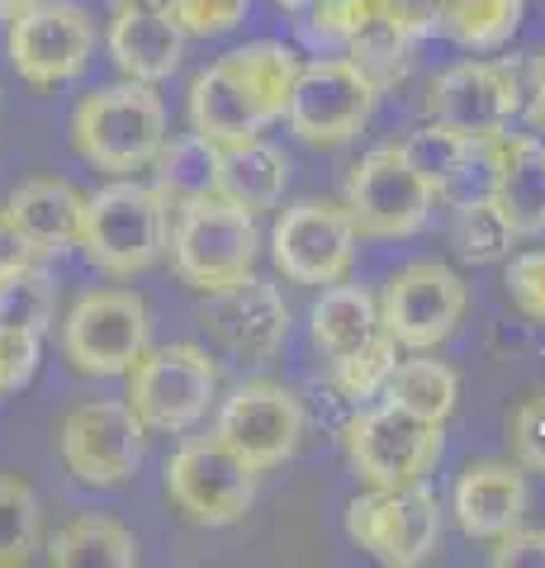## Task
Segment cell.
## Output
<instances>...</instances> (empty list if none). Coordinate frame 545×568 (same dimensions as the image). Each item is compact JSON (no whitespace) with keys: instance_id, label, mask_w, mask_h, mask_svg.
<instances>
[{"instance_id":"31","label":"cell","mask_w":545,"mask_h":568,"mask_svg":"<svg viewBox=\"0 0 545 568\" xmlns=\"http://www.w3.org/2000/svg\"><path fill=\"white\" fill-rule=\"evenodd\" d=\"M436 20L465 48H498L522 24V0H442Z\"/></svg>"},{"instance_id":"32","label":"cell","mask_w":545,"mask_h":568,"mask_svg":"<svg viewBox=\"0 0 545 568\" xmlns=\"http://www.w3.org/2000/svg\"><path fill=\"white\" fill-rule=\"evenodd\" d=\"M43 540V507L24 478L0 474V568L29 564Z\"/></svg>"},{"instance_id":"1","label":"cell","mask_w":545,"mask_h":568,"mask_svg":"<svg viewBox=\"0 0 545 568\" xmlns=\"http://www.w3.org/2000/svg\"><path fill=\"white\" fill-rule=\"evenodd\" d=\"M299 58L285 43H248L200 71L190 85V129L214 148L261 138L271 119L285 114V100L294 91Z\"/></svg>"},{"instance_id":"37","label":"cell","mask_w":545,"mask_h":568,"mask_svg":"<svg viewBox=\"0 0 545 568\" xmlns=\"http://www.w3.org/2000/svg\"><path fill=\"white\" fill-rule=\"evenodd\" d=\"M33 369H39V336L0 327V394L24 388L33 379Z\"/></svg>"},{"instance_id":"13","label":"cell","mask_w":545,"mask_h":568,"mask_svg":"<svg viewBox=\"0 0 545 568\" xmlns=\"http://www.w3.org/2000/svg\"><path fill=\"white\" fill-rule=\"evenodd\" d=\"M143 432L129 403H81L58 432L62 465L85 488H119L143 465Z\"/></svg>"},{"instance_id":"4","label":"cell","mask_w":545,"mask_h":568,"mask_svg":"<svg viewBox=\"0 0 545 568\" xmlns=\"http://www.w3.org/2000/svg\"><path fill=\"white\" fill-rule=\"evenodd\" d=\"M100 271L138 275L166 246V204L138 181H114L95 190L81 213V242Z\"/></svg>"},{"instance_id":"26","label":"cell","mask_w":545,"mask_h":568,"mask_svg":"<svg viewBox=\"0 0 545 568\" xmlns=\"http://www.w3.org/2000/svg\"><path fill=\"white\" fill-rule=\"evenodd\" d=\"M48 564L58 568H133L138 540L114 517H77L48 545Z\"/></svg>"},{"instance_id":"27","label":"cell","mask_w":545,"mask_h":568,"mask_svg":"<svg viewBox=\"0 0 545 568\" xmlns=\"http://www.w3.org/2000/svg\"><path fill=\"white\" fill-rule=\"evenodd\" d=\"M384 398H390V407H398V413L442 426L455 413L461 379H455V369L442 361H403L390 369V379H384Z\"/></svg>"},{"instance_id":"8","label":"cell","mask_w":545,"mask_h":568,"mask_svg":"<svg viewBox=\"0 0 545 568\" xmlns=\"http://www.w3.org/2000/svg\"><path fill=\"white\" fill-rule=\"evenodd\" d=\"M166 493L195 526H238L256 497V469L219 436H195L166 459Z\"/></svg>"},{"instance_id":"20","label":"cell","mask_w":545,"mask_h":568,"mask_svg":"<svg viewBox=\"0 0 545 568\" xmlns=\"http://www.w3.org/2000/svg\"><path fill=\"white\" fill-rule=\"evenodd\" d=\"M494 171V204L513 233H545V142L532 133H498L484 142Z\"/></svg>"},{"instance_id":"36","label":"cell","mask_w":545,"mask_h":568,"mask_svg":"<svg viewBox=\"0 0 545 568\" xmlns=\"http://www.w3.org/2000/svg\"><path fill=\"white\" fill-rule=\"evenodd\" d=\"M507 298L526 313L532 323H545V252H526L507 265Z\"/></svg>"},{"instance_id":"23","label":"cell","mask_w":545,"mask_h":568,"mask_svg":"<svg viewBox=\"0 0 545 568\" xmlns=\"http://www.w3.org/2000/svg\"><path fill=\"white\" fill-rule=\"evenodd\" d=\"M10 223L20 227V237L29 242V252L58 256L67 246L81 242V213H85V194L67 181H29L10 194Z\"/></svg>"},{"instance_id":"3","label":"cell","mask_w":545,"mask_h":568,"mask_svg":"<svg viewBox=\"0 0 545 568\" xmlns=\"http://www.w3.org/2000/svg\"><path fill=\"white\" fill-rule=\"evenodd\" d=\"M256 246V213L228 204L223 194H204V200L181 204V219L171 233V261L190 290L214 294L252 271Z\"/></svg>"},{"instance_id":"38","label":"cell","mask_w":545,"mask_h":568,"mask_svg":"<svg viewBox=\"0 0 545 568\" xmlns=\"http://www.w3.org/2000/svg\"><path fill=\"white\" fill-rule=\"evenodd\" d=\"M513 440H517V455L526 469L545 474V394L541 398H526L513 417Z\"/></svg>"},{"instance_id":"15","label":"cell","mask_w":545,"mask_h":568,"mask_svg":"<svg viewBox=\"0 0 545 568\" xmlns=\"http://www.w3.org/2000/svg\"><path fill=\"white\" fill-rule=\"evenodd\" d=\"M214 436L228 450H238L248 459L256 474L275 469V465H285L299 450V440H304V407H299V398L285 384H271V379L242 384L238 394L223 403Z\"/></svg>"},{"instance_id":"40","label":"cell","mask_w":545,"mask_h":568,"mask_svg":"<svg viewBox=\"0 0 545 568\" xmlns=\"http://www.w3.org/2000/svg\"><path fill=\"white\" fill-rule=\"evenodd\" d=\"M33 252H29V242L20 237V227L10 223V213L0 209V271H10V265H24Z\"/></svg>"},{"instance_id":"19","label":"cell","mask_w":545,"mask_h":568,"mask_svg":"<svg viewBox=\"0 0 545 568\" xmlns=\"http://www.w3.org/2000/svg\"><path fill=\"white\" fill-rule=\"evenodd\" d=\"M319 33L342 39L356 62L390 67L408 52L417 20L403 0H323L319 6Z\"/></svg>"},{"instance_id":"18","label":"cell","mask_w":545,"mask_h":568,"mask_svg":"<svg viewBox=\"0 0 545 568\" xmlns=\"http://www.w3.org/2000/svg\"><path fill=\"white\" fill-rule=\"evenodd\" d=\"M517 71L498 62H461L432 81V119L470 142L498 138L517 114Z\"/></svg>"},{"instance_id":"29","label":"cell","mask_w":545,"mask_h":568,"mask_svg":"<svg viewBox=\"0 0 545 568\" xmlns=\"http://www.w3.org/2000/svg\"><path fill=\"white\" fill-rule=\"evenodd\" d=\"M484 142H470V138H461L455 129H446V123H422V129H413L408 138L398 142V152L408 156V166L427 181L436 194H442L451 181H461L465 175V166H470V156L480 152Z\"/></svg>"},{"instance_id":"10","label":"cell","mask_w":545,"mask_h":568,"mask_svg":"<svg viewBox=\"0 0 545 568\" xmlns=\"http://www.w3.org/2000/svg\"><path fill=\"white\" fill-rule=\"evenodd\" d=\"M436 209V190L398 148H375L346 181V219L356 237H413Z\"/></svg>"},{"instance_id":"43","label":"cell","mask_w":545,"mask_h":568,"mask_svg":"<svg viewBox=\"0 0 545 568\" xmlns=\"http://www.w3.org/2000/svg\"><path fill=\"white\" fill-rule=\"evenodd\" d=\"M138 6H166V0H138Z\"/></svg>"},{"instance_id":"42","label":"cell","mask_w":545,"mask_h":568,"mask_svg":"<svg viewBox=\"0 0 545 568\" xmlns=\"http://www.w3.org/2000/svg\"><path fill=\"white\" fill-rule=\"evenodd\" d=\"M275 6H285V10H304V6H313V0H275Z\"/></svg>"},{"instance_id":"6","label":"cell","mask_w":545,"mask_h":568,"mask_svg":"<svg viewBox=\"0 0 545 568\" xmlns=\"http://www.w3.org/2000/svg\"><path fill=\"white\" fill-rule=\"evenodd\" d=\"M346 465L365 488H413L442 459V426L417 422L384 403L380 413H361L342 432Z\"/></svg>"},{"instance_id":"9","label":"cell","mask_w":545,"mask_h":568,"mask_svg":"<svg viewBox=\"0 0 545 568\" xmlns=\"http://www.w3.org/2000/svg\"><path fill=\"white\" fill-rule=\"evenodd\" d=\"M148 304L133 290H95L67 313L62 351L91 379L129 375V365L148 351Z\"/></svg>"},{"instance_id":"11","label":"cell","mask_w":545,"mask_h":568,"mask_svg":"<svg viewBox=\"0 0 545 568\" xmlns=\"http://www.w3.org/2000/svg\"><path fill=\"white\" fill-rule=\"evenodd\" d=\"M346 536L380 564L413 568L442 540V507H436V497L422 484L371 488L346 507Z\"/></svg>"},{"instance_id":"39","label":"cell","mask_w":545,"mask_h":568,"mask_svg":"<svg viewBox=\"0 0 545 568\" xmlns=\"http://www.w3.org/2000/svg\"><path fill=\"white\" fill-rule=\"evenodd\" d=\"M498 568H545V530H522V526H513L507 536H498V549L494 555Z\"/></svg>"},{"instance_id":"5","label":"cell","mask_w":545,"mask_h":568,"mask_svg":"<svg viewBox=\"0 0 545 568\" xmlns=\"http://www.w3.org/2000/svg\"><path fill=\"white\" fill-rule=\"evenodd\" d=\"M219 388V365L200 346H162L143 351L129 365V407L148 432H190Z\"/></svg>"},{"instance_id":"7","label":"cell","mask_w":545,"mask_h":568,"mask_svg":"<svg viewBox=\"0 0 545 568\" xmlns=\"http://www.w3.org/2000/svg\"><path fill=\"white\" fill-rule=\"evenodd\" d=\"M375 100H380V81L361 62L327 58V62L299 67L285 114H290V129L304 142L337 148V142H351L371 123Z\"/></svg>"},{"instance_id":"14","label":"cell","mask_w":545,"mask_h":568,"mask_svg":"<svg viewBox=\"0 0 545 568\" xmlns=\"http://www.w3.org/2000/svg\"><path fill=\"white\" fill-rule=\"evenodd\" d=\"M465 313V284L442 261H413L384 284L380 327L408 351H432Z\"/></svg>"},{"instance_id":"30","label":"cell","mask_w":545,"mask_h":568,"mask_svg":"<svg viewBox=\"0 0 545 568\" xmlns=\"http://www.w3.org/2000/svg\"><path fill=\"white\" fill-rule=\"evenodd\" d=\"M52 308H58V284H52L43 265L24 261L0 271V327L43 336L52 323Z\"/></svg>"},{"instance_id":"2","label":"cell","mask_w":545,"mask_h":568,"mask_svg":"<svg viewBox=\"0 0 545 568\" xmlns=\"http://www.w3.org/2000/svg\"><path fill=\"white\" fill-rule=\"evenodd\" d=\"M77 152L100 171L133 175L152 166L157 148L166 142V110L162 100L148 91V81L104 85V91L85 95L72 114Z\"/></svg>"},{"instance_id":"28","label":"cell","mask_w":545,"mask_h":568,"mask_svg":"<svg viewBox=\"0 0 545 568\" xmlns=\"http://www.w3.org/2000/svg\"><path fill=\"white\" fill-rule=\"evenodd\" d=\"M375 332H380V308L365 290L337 284V290H327L319 304H313V346H319L327 361L356 351L361 342H371Z\"/></svg>"},{"instance_id":"21","label":"cell","mask_w":545,"mask_h":568,"mask_svg":"<svg viewBox=\"0 0 545 568\" xmlns=\"http://www.w3.org/2000/svg\"><path fill=\"white\" fill-rule=\"evenodd\" d=\"M110 52L129 81H166L185 58V29L171 20L166 6L129 0L110 24Z\"/></svg>"},{"instance_id":"24","label":"cell","mask_w":545,"mask_h":568,"mask_svg":"<svg viewBox=\"0 0 545 568\" xmlns=\"http://www.w3.org/2000/svg\"><path fill=\"white\" fill-rule=\"evenodd\" d=\"M285 181H290V162L271 142L252 138V142H228V148H219L214 190L228 204H238L248 213L275 209L280 194H285Z\"/></svg>"},{"instance_id":"35","label":"cell","mask_w":545,"mask_h":568,"mask_svg":"<svg viewBox=\"0 0 545 568\" xmlns=\"http://www.w3.org/2000/svg\"><path fill=\"white\" fill-rule=\"evenodd\" d=\"M166 10L185 33H204V39H214V33H228V29L242 24L248 0H166Z\"/></svg>"},{"instance_id":"34","label":"cell","mask_w":545,"mask_h":568,"mask_svg":"<svg viewBox=\"0 0 545 568\" xmlns=\"http://www.w3.org/2000/svg\"><path fill=\"white\" fill-rule=\"evenodd\" d=\"M394 355H398V342L380 327L371 342H361L356 351H346L332 361V379H337V388L346 398H371V394H380L384 379H390V369L398 365Z\"/></svg>"},{"instance_id":"16","label":"cell","mask_w":545,"mask_h":568,"mask_svg":"<svg viewBox=\"0 0 545 568\" xmlns=\"http://www.w3.org/2000/svg\"><path fill=\"white\" fill-rule=\"evenodd\" d=\"M271 256L294 284H337L356 256V227L337 204L299 200L280 213Z\"/></svg>"},{"instance_id":"41","label":"cell","mask_w":545,"mask_h":568,"mask_svg":"<svg viewBox=\"0 0 545 568\" xmlns=\"http://www.w3.org/2000/svg\"><path fill=\"white\" fill-rule=\"evenodd\" d=\"M24 6H33V0H0V20H14Z\"/></svg>"},{"instance_id":"44","label":"cell","mask_w":545,"mask_h":568,"mask_svg":"<svg viewBox=\"0 0 545 568\" xmlns=\"http://www.w3.org/2000/svg\"><path fill=\"white\" fill-rule=\"evenodd\" d=\"M541 81H545V67H541Z\"/></svg>"},{"instance_id":"17","label":"cell","mask_w":545,"mask_h":568,"mask_svg":"<svg viewBox=\"0 0 545 568\" xmlns=\"http://www.w3.org/2000/svg\"><path fill=\"white\" fill-rule=\"evenodd\" d=\"M200 327L242 361H271L290 336V308L271 280H256L248 271L242 280L223 284L204 298Z\"/></svg>"},{"instance_id":"25","label":"cell","mask_w":545,"mask_h":568,"mask_svg":"<svg viewBox=\"0 0 545 568\" xmlns=\"http://www.w3.org/2000/svg\"><path fill=\"white\" fill-rule=\"evenodd\" d=\"M214 166H219V148L204 142L200 133H185V138H171L157 148L152 156V190L166 209H181L190 200H204V194H219L214 190Z\"/></svg>"},{"instance_id":"12","label":"cell","mask_w":545,"mask_h":568,"mask_svg":"<svg viewBox=\"0 0 545 568\" xmlns=\"http://www.w3.org/2000/svg\"><path fill=\"white\" fill-rule=\"evenodd\" d=\"M91 48L95 24L72 0H33L10 20V62L39 91L77 81L91 62Z\"/></svg>"},{"instance_id":"22","label":"cell","mask_w":545,"mask_h":568,"mask_svg":"<svg viewBox=\"0 0 545 568\" xmlns=\"http://www.w3.org/2000/svg\"><path fill=\"white\" fill-rule=\"evenodd\" d=\"M526 517V478L513 465L484 459L470 465L455 484V521L474 540H498Z\"/></svg>"},{"instance_id":"33","label":"cell","mask_w":545,"mask_h":568,"mask_svg":"<svg viewBox=\"0 0 545 568\" xmlns=\"http://www.w3.org/2000/svg\"><path fill=\"white\" fill-rule=\"evenodd\" d=\"M513 223L503 219V209L494 204V194H480V200H465L461 213H455V227H451V242L461 261L474 265H488V261H503L507 246H513Z\"/></svg>"}]
</instances>
